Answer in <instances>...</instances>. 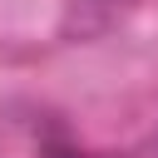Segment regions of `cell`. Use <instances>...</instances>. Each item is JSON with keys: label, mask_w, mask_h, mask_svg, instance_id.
<instances>
[{"label": "cell", "mask_w": 158, "mask_h": 158, "mask_svg": "<svg viewBox=\"0 0 158 158\" xmlns=\"http://www.w3.org/2000/svg\"><path fill=\"white\" fill-rule=\"evenodd\" d=\"M128 158H158V123H153V128L143 133V143H138V148H133Z\"/></svg>", "instance_id": "obj_1"}]
</instances>
